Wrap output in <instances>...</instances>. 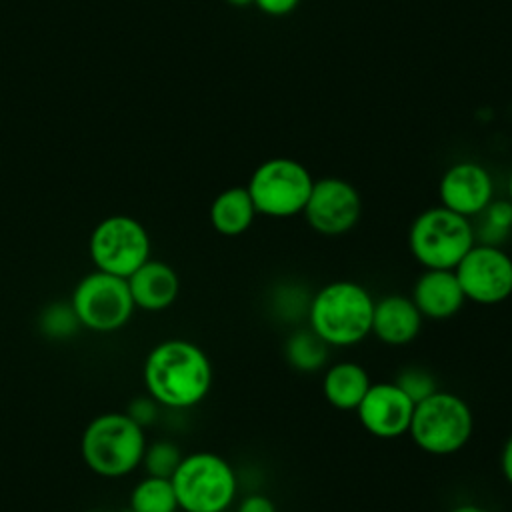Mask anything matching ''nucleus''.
Wrapping results in <instances>:
<instances>
[{"label": "nucleus", "instance_id": "obj_1", "mask_svg": "<svg viewBox=\"0 0 512 512\" xmlns=\"http://www.w3.org/2000/svg\"><path fill=\"white\" fill-rule=\"evenodd\" d=\"M212 378V362L206 352L184 338L158 342L142 364L146 394L162 408H194L208 396Z\"/></svg>", "mask_w": 512, "mask_h": 512}, {"label": "nucleus", "instance_id": "obj_2", "mask_svg": "<svg viewBox=\"0 0 512 512\" xmlns=\"http://www.w3.org/2000/svg\"><path fill=\"white\" fill-rule=\"evenodd\" d=\"M374 296L354 280H332L310 296L308 328L330 348L360 344L372 330Z\"/></svg>", "mask_w": 512, "mask_h": 512}, {"label": "nucleus", "instance_id": "obj_3", "mask_svg": "<svg viewBox=\"0 0 512 512\" xmlns=\"http://www.w3.org/2000/svg\"><path fill=\"white\" fill-rule=\"evenodd\" d=\"M146 444V428L126 412H104L86 424L80 454L96 476L114 480L140 468Z\"/></svg>", "mask_w": 512, "mask_h": 512}, {"label": "nucleus", "instance_id": "obj_4", "mask_svg": "<svg viewBox=\"0 0 512 512\" xmlns=\"http://www.w3.org/2000/svg\"><path fill=\"white\" fill-rule=\"evenodd\" d=\"M472 432V408L454 392L438 388L414 404L408 436L430 456H450L460 452L470 442Z\"/></svg>", "mask_w": 512, "mask_h": 512}, {"label": "nucleus", "instance_id": "obj_5", "mask_svg": "<svg viewBox=\"0 0 512 512\" xmlns=\"http://www.w3.org/2000/svg\"><path fill=\"white\" fill-rule=\"evenodd\" d=\"M184 512H224L238 492V478L232 464L208 450L184 454L170 478Z\"/></svg>", "mask_w": 512, "mask_h": 512}, {"label": "nucleus", "instance_id": "obj_6", "mask_svg": "<svg viewBox=\"0 0 512 512\" xmlns=\"http://www.w3.org/2000/svg\"><path fill=\"white\" fill-rule=\"evenodd\" d=\"M474 244L472 222L444 206L422 210L408 228V250L422 268L454 270Z\"/></svg>", "mask_w": 512, "mask_h": 512}, {"label": "nucleus", "instance_id": "obj_7", "mask_svg": "<svg viewBox=\"0 0 512 512\" xmlns=\"http://www.w3.org/2000/svg\"><path fill=\"white\" fill-rule=\"evenodd\" d=\"M314 178L294 158H268L254 168L246 190L258 214L268 218H292L302 214Z\"/></svg>", "mask_w": 512, "mask_h": 512}, {"label": "nucleus", "instance_id": "obj_8", "mask_svg": "<svg viewBox=\"0 0 512 512\" xmlns=\"http://www.w3.org/2000/svg\"><path fill=\"white\" fill-rule=\"evenodd\" d=\"M70 304L80 326L100 334L124 328L136 310L128 280L96 268L76 282Z\"/></svg>", "mask_w": 512, "mask_h": 512}, {"label": "nucleus", "instance_id": "obj_9", "mask_svg": "<svg viewBox=\"0 0 512 512\" xmlns=\"http://www.w3.org/2000/svg\"><path fill=\"white\" fill-rule=\"evenodd\" d=\"M88 254L96 270L128 278L150 258L148 230L132 216H108L94 226Z\"/></svg>", "mask_w": 512, "mask_h": 512}, {"label": "nucleus", "instance_id": "obj_10", "mask_svg": "<svg viewBox=\"0 0 512 512\" xmlns=\"http://www.w3.org/2000/svg\"><path fill=\"white\" fill-rule=\"evenodd\" d=\"M466 302L496 306L512 296V256L502 246L476 242L454 268Z\"/></svg>", "mask_w": 512, "mask_h": 512}, {"label": "nucleus", "instance_id": "obj_11", "mask_svg": "<svg viewBox=\"0 0 512 512\" xmlns=\"http://www.w3.org/2000/svg\"><path fill=\"white\" fill-rule=\"evenodd\" d=\"M302 214L314 232L330 238L342 236L358 224L362 198L360 192L342 178H320L314 180Z\"/></svg>", "mask_w": 512, "mask_h": 512}, {"label": "nucleus", "instance_id": "obj_12", "mask_svg": "<svg viewBox=\"0 0 512 512\" xmlns=\"http://www.w3.org/2000/svg\"><path fill=\"white\" fill-rule=\"evenodd\" d=\"M354 412L368 434L392 440L408 434L414 400L394 380L376 382L370 384Z\"/></svg>", "mask_w": 512, "mask_h": 512}, {"label": "nucleus", "instance_id": "obj_13", "mask_svg": "<svg viewBox=\"0 0 512 512\" xmlns=\"http://www.w3.org/2000/svg\"><path fill=\"white\" fill-rule=\"evenodd\" d=\"M438 196L440 206L470 220L494 200V182L482 164L462 160L442 174Z\"/></svg>", "mask_w": 512, "mask_h": 512}, {"label": "nucleus", "instance_id": "obj_14", "mask_svg": "<svg viewBox=\"0 0 512 512\" xmlns=\"http://www.w3.org/2000/svg\"><path fill=\"white\" fill-rule=\"evenodd\" d=\"M422 314L404 294H386L374 302L370 334L386 346H406L422 330Z\"/></svg>", "mask_w": 512, "mask_h": 512}, {"label": "nucleus", "instance_id": "obj_15", "mask_svg": "<svg viewBox=\"0 0 512 512\" xmlns=\"http://www.w3.org/2000/svg\"><path fill=\"white\" fill-rule=\"evenodd\" d=\"M410 298L424 320L454 318L466 302L454 270L432 268H424L416 278Z\"/></svg>", "mask_w": 512, "mask_h": 512}, {"label": "nucleus", "instance_id": "obj_16", "mask_svg": "<svg viewBox=\"0 0 512 512\" xmlns=\"http://www.w3.org/2000/svg\"><path fill=\"white\" fill-rule=\"evenodd\" d=\"M126 280L134 306L146 312H162L170 308L180 294V278L164 260L148 258Z\"/></svg>", "mask_w": 512, "mask_h": 512}, {"label": "nucleus", "instance_id": "obj_17", "mask_svg": "<svg viewBox=\"0 0 512 512\" xmlns=\"http://www.w3.org/2000/svg\"><path fill=\"white\" fill-rule=\"evenodd\" d=\"M370 384L372 382L364 366L352 360H342L326 368L322 376V394L332 408L350 412L358 408Z\"/></svg>", "mask_w": 512, "mask_h": 512}, {"label": "nucleus", "instance_id": "obj_18", "mask_svg": "<svg viewBox=\"0 0 512 512\" xmlns=\"http://www.w3.org/2000/svg\"><path fill=\"white\" fill-rule=\"evenodd\" d=\"M258 216L254 202L246 186H232L222 190L210 204V224L212 228L228 238L248 232L254 218Z\"/></svg>", "mask_w": 512, "mask_h": 512}, {"label": "nucleus", "instance_id": "obj_19", "mask_svg": "<svg viewBox=\"0 0 512 512\" xmlns=\"http://www.w3.org/2000/svg\"><path fill=\"white\" fill-rule=\"evenodd\" d=\"M286 362L298 372H316L326 366L330 346L310 328H296L284 344Z\"/></svg>", "mask_w": 512, "mask_h": 512}, {"label": "nucleus", "instance_id": "obj_20", "mask_svg": "<svg viewBox=\"0 0 512 512\" xmlns=\"http://www.w3.org/2000/svg\"><path fill=\"white\" fill-rule=\"evenodd\" d=\"M128 506L134 512H176L178 500L170 478L146 474L134 484Z\"/></svg>", "mask_w": 512, "mask_h": 512}, {"label": "nucleus", "instance_id": "obj_21", "mask_svg": "<svg viewBox=\"0 0 512 512\" xmlns=\"http://www.w3.org/2000/svg\"><path fill=\"white\" fill-rule=\"evenodd\" d=\"M476 218H480L476 234V242L502 246V242L512 232V202L506 200H492Z\"/></svg>", "mask_w": 512, "mask_h": 512}, {"label": "nucleus", "instance_id": "obj_22", "mask_svg": "<svg viewBox=\"0 0 512 512\" xmlns=\"http://www.w3.org/2000/svg\"><path fill=\"white\" fill-rule=\"evenodd\" d=\"M38 326L40 332L50 340H68L82 328L70 300L48 304L40 312Z\"/></svg>", "mask_w": 512, "mask_h": 512}, {"label": "nucleus", "instance_id": "obj_23", "mask_svg": "<svg viewBox=\"0 0 512 512\" xmlns=\"http://www.w3.org/2000/svg\"><path fill=\"white\" fill-rule=\"evenodd\" d=\"M182 456L184 454L178 448V444H174L172 440L162 438V440H154V442L146 444V450H144L140 466L150 476L172 478V474L178 468Z\"/></svg>", "mask_w": 512, "mask_h": 512}, {"label": "nucleus", "instance_id": "obj_24", "mask_svg": "<svg viewBox=\"0 0 512 512\" xmlns=\"http://www.w3.org/2000/svg\"><path fill=\"white\" fill-rule=\"evenodd\" d=\"M310 306V294L302 286H280L274 294V310L284 320L306 318Z\"/></svg>", "mask_w": 512, "mask_h": 512}, {"label": "nucleus", "instance_id": "obj_25", "mask_svg": "<svg viewBox=\"0 0 512 512\" xmlns=\"http://www.w3.org/2000/svg\"><path fill=\"white\" fill-rule=\"evenodd\" d=\"M412 400L414 404L424 400L426 396H430L432 392L438 390V382L436 378L424 370V368H418V366H410V368H404L396 380H394Z\"/></svg>", "mask_w": 512, "mask_h": 512}, {"label": "nucleus", "instance_id": "obj_26", "mask_svg": "<svg viewBox=\"0 0 512 512\" xmlns=\"http://www.w3.org/2000/svg\"><path fill=\"white\" fill-rule=\"evenodd\" d=\"M162 406L152 398V396H138V398H134L130 404H128V410H126V414L136 422V424H140L142 428H146V426H150L156 418H158V410H160Z\"/></svg>", "mask_w": 512, "mask_h": 512}, {"label": "nucleus", "instance_id": "obj_27", "mask_svg": "<svg viewBox=\"0 0 512 512\" xmlns=\"http://www.w3.org/2000/svg\"><path fill=\"white\" fill-rule=\"evenodd\" d=\"M236 512H276V504L264 494H250L242 498Z\"/></svg>", "mask_w": 512, "mask_h": 512}, {"label": "nucleus", "instance_id": "obj_28", "mask_svg": "<svg viewBox=\"0 0 512 512\" xmlns=\"http://www.w3.org/2000/svg\"><path fill=\"white\" fill-rule=\"evenodd\" d=\"M258 10H262L264 14H270V16H284V14H290L300 0H252Z\"/></svg>", "mask_w": 512, "mask_h": 512}, {"label": "nucleus", "instance_id": "obj_29", "mask_svg": "<svg viewBox=\"0 0 512 512\" xmlns=\"http://www.w3.org/2000/svg\"><path fill=\"white\" fill-rule=\"evenodd\" d=\"M500 472L512 488V434L506 438V442L502 446V452H500Z\"/></svg>", "mask_w": 512, "mask_h": 512}, {"label": "nucleus", "instance_id": "obj_30", "mask_svg": "<svg viewBox=\"0 0 512 512\" xmlns=\"http://www.w3.org/2000/svg\"><path fill=\"white\" fill-rule=\"evenodd\" d=\"M448 512H488L486 508H482L480 504H472V502H466V504H456L454 508H450Z\"/></svg>", "mask_w": 512, "mask_h": 512}, {"label": "nucleus", "instance_id": "obj_31", "mask_svg": "<svg viewBox=\"0 0 512 512\" xmlns=\"http://www.w3.org/2000/svg\"><path fill=\"white\" fill-rule=\"evenodd\" d=\"M508 200L512 202V168H510V174H508Z\"/></svg>", "mask_w": 512, "mask_h": 512}, {"label": "nucleus", "instance_id": "obj_32", "mask_svg": "<svg viewBox=\"0 0 512 512\" xmlns=\"http://www.w3.org/2000/svg\"><path fill=\"white\" fill-rule=\"evenodd\" d=\"M230 4H234V6H246V4H250L252 0H228Z\"/></svg>", "mask_w": 512, "mask_h": 512}, {"label": "nucleus", "instance_id": "obj_33", "mask_svg": "<svg viewBox=\"0 0 512 512\" xmlns=\"http://www.w3.org/2000/svg\"><path fill=\"white\" fill-rule=\"evenodd\" d=\"M120 512H134V510L128 506V508H124V510H120Z\"/></svg>", "mask_w": 512, "mask_h": 512}, {"label": "nucleus", "instance_id": "obj_34", "mask_svg": "<svg viewBox=\"0 0 512 512\" xmlns=\"http://www.w3.org/2000/svg\"><path fill=\"white\" fill-rule=\"evenodd\" d=\"M90 512H102V510H90Z\"/></svg>", "mask_w": 512, "mask_h": 512}, {"label": "nucleus", "instance_id": "obj_35", "mask_svg": "<svg viewBox=\"0 0 512 512\" xmlns=\"http://www.w3.org/2000/svg\"><path fill=\"white\" fill-rule=\"evenodd\" d=\"M224 512H228V510H224Z\"/></svg>", "mask_w": 512, "mask_h": 512}]
</instances>
